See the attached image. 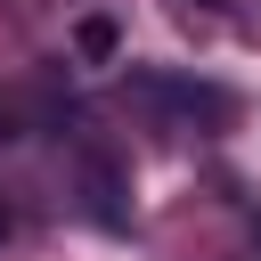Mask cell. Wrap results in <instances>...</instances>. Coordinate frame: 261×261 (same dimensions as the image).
I'll return each instance as SVG.
<instances>
[{"instance_id": "7a4b0ae2", "label": "cell", "mask_w": 261, "mask_h": 261, "mask_svg": "<svg viewBox=\"0 0 261 261\" xmlns=\"http://www.w3.org/2000/svg\"><path fill=\"white\" fill-rule=\"evenodd\" d=\"M82 204H90V220L98 228H130V204H122V163L114 155H82Z\"/></svg>"}, {"instance_id": "6da1fadb", "label": "cell", "mask_w": 261, "mask_h": 261, "mask_svg": "<svg viewBox=\"0 0 261 261\" xmlns=\"http://www.w3.org/2000/svg\"><path fill=\"white\" fill-rule=\"evenodd\" d=\"M130 90H139V98H163V106H179V114L228 122V90H212V82H188V73H130Z\"/></svg>"}, {"instance_id": "5b68a950", "label": "cell", "mask_w": 261, "mask_h": 261, "mask_svg": "<svg viewBox=\"0 0 261 261\" xmlns=\"http://www.w3.org/2000/svg\"><path fill=\"white\" fill-rule=\"evenodd\" d=\"M8 139H16V114H8V106H0V147H8Z\"/></svg>"}, {"instance_id": "277c9868", "label": "cell", "mask_w": 261, "mask_h": 261, "mask_svg": "<svg viewBox=\"0 0 261 261\" xmlns=\"http://www.w3.org/2000/svg\"><path fill=\"white\" fill-rule=\"evenodd\" d=\"M8 237H16V212H8V204H0V245H8Z\"/></svg>"}, {"instance_id": "3957f363", "label": "cell", "mask_w": 261, "mask_h": 261, "mask_svg": "<svg viewBox=\"0 0 261 261\" xmlns=\"http://www.w3.org/2000/svg\"><path fill=\"white\" fill-rule=\"evenodd\" d=\"M114 49H122L114 16H82V24H73V57H82V65H114Z\"/></svg>"}, {"instance_id": "8992f818", "label": "cell", "mask_w": 261, "mask_h": 261, "mask_svg": "<svg viewBox=\"0 0 261 261\" xmlns=\"http://www.w3.org/2000/svg\"><path fill=\"white\" fill-rule=\"evenodd\" d=\"M204 8H212V16H228V8H237V0H204Z\"/></svg>"}]
</instances>
